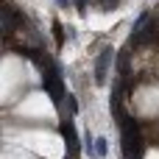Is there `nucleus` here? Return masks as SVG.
I'll return each instance as SVG.
<instances>
[{
	"label": "nucleus",
	"mask_w": 159,
	"mask_h": 159,
	"mask_svg": "<svg viewBox=\"0 0 159 159\" xmlns=\"http://www.w3.org/2000/svg\"><path fill=\"white\" fill-rule=\"evenodd\" d=\"M8 115L20 126H56L59 123V109L50 101L48 92H28L20 98L14 106H8Z\"/></svg>",
	"instance_id": "nucleus-2"
},
{
	"label": "nucleus",
	"mask_w": 159,
	"mask_h": 159,
	"mask_svg": "<svg viewBox=\"0 0 159 159\" xmlns=\"http://www.w3.org/2000/svg\"><path fill=\"white\" fill-rule=\"evenodd\" d=\"M34 70L28 67V61L17 53H6L3 59V106H14L22 98V89L31 84Z\"/></svg>",
	"instance_id": "nucleus-3"
},
{
	"label": "nucleus",
	"mask_w": 159,
	"mask_h": 159,
	"mask_svg": "<svg viewBox=\"0 0 159 159\" xmlns=\"http://www.w3.org/2000/svg\"><path fill=\"white\" fill-rule=\"evenodd\" d=\"M131 112L143 120L159 117V81H148L140 84L131 92Z\"/></svg>",
	"instance_id": "nucleus-4"
},
{
	"label": "nucleus",
	"mask_w": 159,
	"mask_h": 159,
	"mask_svg": "<svg viewBox=\"0 0 159 159\" xmlns=\"http://www.w3.org/2000/svg\"><path fill=\"white\" fill-rule=\"evenodd\" d=\"M6 143L11 145H20L31 154L42 159H67V143L59 131L53 129H45V126H6Z\"/></svg>",
	"instance_id": "nucleus-1"
},
{
	"label": "nucleus",
	"mask_w": 159,
	"mask_h": 159,
	"mask_svg": "<svg viewBox=\"0 0 159 159\" xmlns=\"http://www.w3.org/2000/svg\"><path fill=\"white\" fill-rule=\"evenodd\" d=\"M0 159H42V157H36V154H31V151L20 148V145L6 143V145H3V157H0Z\"/></svg>",
	"instance_id": "nucleus-5"
},
{
	"label": "nucleus",
	"mask_w": 159,
	"mask_h": 159,
	"mask_svg": "<svg viewBox=\"0 0 159 159\" xmlns=\"http://www.w3.org/2000/svg\"><path fill=\"white\" fill-rule=\"evenodd\" d=\"M143 159H159V145H157V148H148Z\"/></svg>",
	"instance_id": "nucleus-6"
}]
</instances>
